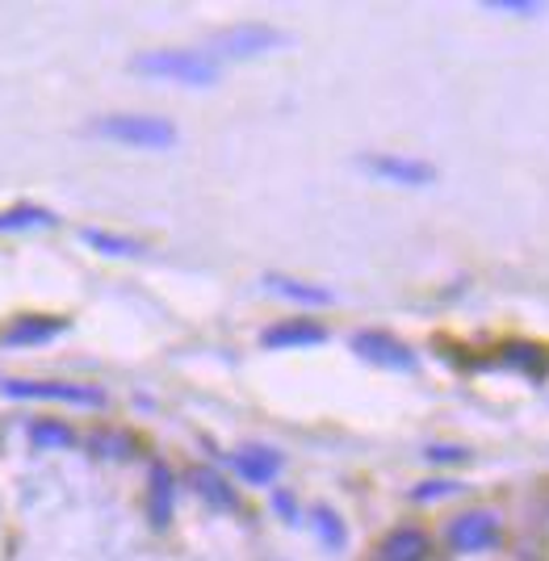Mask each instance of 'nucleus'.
<instances>
[{
    "label": "nucleus",
    "instance_id": "f257e3e1",
    "mask_svg": "<svg viewBox=\"0 0 549 561\" xmlns=\"http://www.w3.org/2000/svg\"><path fill=\"white\" fill-rule=\"evenodd\" d=\"M131 68L138 76L185 84V88H210L222 76L219 59L206 51H143L131 59Z\"/></svg>",
    "mask_w": 549,
    "mask_h": 561
},
{
    "label": "nucleus",
    "instance_id": "f03ea898",
    "mask_svg": "<svg viewBox=\"0 0 549 561\" xmlns=\"http://www.w3.org/2000/svg\"><path fill=\"white\" fill-rule=\"evenodd\" d=\"M97 138H110L122 147H138V151H168L176 147V126L168 118L156 113H110V118H97L93 122Z\"/></svg>",
    "mask_w": 549,
    "mask_h": 561
},
{
    "label": "nucleus",
    "instance_id": "7ed1b4c3",
    "mask_svg": "<svg viewBox=\"0 0 549 561\" xmlns=\"http://www.w3.org/2000/svg\"><path fill=\"white\" fill-rule=\"evenodd\" d=\"M285 47H294V38L285 29L265 26V22H240V26L219 29L210 38L215 59H260V54H277Z\"/></svg>",
    "mask_w": 549,
    "mask_h": 561
},
{
    "label": "nucleus",
    "instance_id": "20e7f679",
    "mask_svg": "<svg viewBox=\"0 0 549 561\" xmlns=\"http://www.w3.org/2000/svg\"><path fill=\"white\" fill-rule=\"evenodd\" d=\"M4 399H29V402H63V406H84L97 411L106 406L110 394L101 386H84V381H34V377H9L0 381Z\"/></svg>",
    "mask_w": 549,
    "mask_h": 561
},
{
    "label": "nucleus",
    "instance_id": "39448f33",
    "mask_svg": "<svg viewBox=\"0 0 549 561\" xmlns=\"http://www.w3.org/2000/svg\"><path fill=\"white\" fill-rule=\"evenodd\" d=\"M357 168L374 181L399 188H428L437 181V168L424 163L419 156H399V151H365L357 160Z\"/></svg>",
    "mask_w": 549,
    "mask_h": 561
},
{
    "label": "nucleus",
    "instance_id": "423d86ee",
    "mask_svg": "<svg viewBox=\"0 0 549 561\" xmlns=\"http://www.w3.org/2000/svg\"><path fill=\"white\" fill-rule=\"evenodd\" d=\"M353 356H361L365 365H378V369H390V374H415V365H419V356H415L412 347L403 344L399 336H390V331H378V327H365V331H353Z\"/></svg>",
    "mask_w": 549,
    "mask_h": 561
},
{
    "label": "nucleus",
    "instance_id": "0eeeda50",
    "mask_svg": "<svg viewBox=\"0 0 549 561\" xmlns=\"http://www.w3.org/2000/svg\"><path fill=\"white\" fill-rule=\"evenodd\" d=\"M444 536H449V549H453V553H487V549L499 545L503 528H499V515H495V511L474 508V511L453 515Z\"/></svg>",
    "mask_w": 549,
    "mask_h": 561
},
{
    "label": "nucleus",
    "instance_id": "6e6552de",
    "mask_svg": "<svg viewBox=\"0 0 549 561\" xmlns=\"http://www.w3.org/2000/svg\"><path fill=\"white\" fill-rule=\"evenodd\" d=\"M231 469L247 481V486H273L285 469V456L277 453L273 444H240L231 453Z\"/></svg>",
    "mask_w": 549,
    "mask_h": 561
},
{
    "label": "nucleus",
    "instance_id": "1a4fd4ad",
    "mask_svg": "<svg viewBox=\"0 0 549 561\" xmlns=\"http://www.w3.org/2000/svg\"><path fill=\"white\" fill-rule=\"evenodd\" d=\"M328 344V327L315 319H281L260 331V347L285 352V347H319Z\"/></svg>",
    "mask_w": 549,
    "mask_h": 561
},
{
    "label": "nucleus",
    "instance_id": "9d476101",
    "mask_svg": "<svg viewBox=\"0 0 549 561\" xmlns=\"http://www.w3.org/2000/svg\"><path fill=\"white\" fill-rule=\"evenodd\" d=\"M68 331V319H56V315H22L13 319L4 331H0V347H38L51 344Z\"/></svg>",
    "mask_w": 549,
    "mask_h": 561
},
{
    "label": "nucleus",
    "instance_id": "9b49d317",
    "mask_svg": "<svg viewBox=\"0 0 549 561\" xmlns=\"http://www.w3.org/2000/svg\"><path fill=\"white\" fill-rule=\"evenodd\" d=\"M265 290L277 294V297H285V302L310 306V310H319V306H335V294H331L328 285H315V281L290 277V272H265Z\"/></svg>",
    "mask_w": 549,
    "mask_h": 561
},
{
    "label": "nucleus",
    "instance_id": "f8f14e48",
    "mask_svg": "<svg viewBox=\"0 0 549 561\" xmlns=\"http://www.w3.org/2000/svg\"><path fill=\"white\" fill-rule=\"evenodd\" d=\"M428 553H432V540L415 524H403V528L386 533L382 545H378V561H428Z\"/></svg>",
    "mask_w": 549,
    "mask_h": 561
},
{
    "label": "nucleus",
    "instance_id": "ddd939ff",
    "mask_svg": "<svg viewBox=\"0 0 549 561\" xmlns=\"http://www.w3.org/2000/svg\"><path fill=\"white\" fill-rule=\"evenodd\" d=\"M81 243H88L97 256L106 260H138L147 256V243L135 240V235H118V231H101V227H84Z\"/></svg>",
    "mask_w": 549,
    "mask_h": 561
},
{
    "label": "nucleus",
    "instance_id": "4468645a",
    "mask_svg": "<svg viewBox=\"0 0 549 561\" xmlns=\"http://www.w3.org/2000/svg\"><path fill=\"white\" fill-rule=\"evenodd\" d=\"M59 222L56 210L34 206V202H17L9 210H0V235H22V231H51Z\"/></svg>",
    "mask_w": 549,
    "mask_h": 561
},
{
    "label": "nucleus",
    "instance_id": "2eb2a0df",
    "mask_svg": "<svg viewBox=\"0 0 549 561\" xmlns=\"http://www.w3.org/2000/svg\"><path fill=\"white\" fill-rule=\"evenodd\" d=\"M176 481L168 474V465H151V478H147V515H151V524L156 528H168V520H172V499H176V490H172Z\"/></svg>",
    "mask_w": 549,
    "mask_h": 561
},
{
    "label": "nucleus",
    "instance_id": "dca6fc26",
    "mask_svg": "<svg viewBox=\"0 0 549 561\" xmlns=\"http://www.w3.org/2000/svg\"><path fill=\"white\" fill-rule=\"evenodd\" d=\"M190 486L210 503V508H219V511H235L240 508V495L231 490V481L219 478L215 469H193L190 474Z\"/></svg>",
    "mask_w": 549,
    "mask_h": 561
},
{
    "label": "nucleus",
    "instance_id": "f3484780",
    "mask_svg": "<svg viewBox=\"0 0 549 561\" xmlns=\"http://www.w3.org/2000/svg\"><path fill=\"white\" fill-rule=\"evenodd\" d=\"M29 440L38 449H68V444H76V431L68 424H59V419H34L29 424Z\"/></svg>",
    "mask_w": 549,
    "mask_h": 561
},
{
    "label": "nucleus",
    "instance_id": "a211bd4d",
    "mask_svg": "<svg viewBox=\"0 0 549 561\" xmlns=\"http://www.w3.org/2000/svg\"><path fill=\"white\" fill-rule=\"evenodd\" d=\"M310 520H315V536H319L328 549H344V540H349V533H344V520H340L328 503H319V508L310 511Z\"/></svg>",
    "mask_w": 549,
    "mask_h": 561
},
{
    "label": "nucleus",
    "instance_id": "6ab92c4d",
    "mask_svg": "<svg viewBox=\"0 0 549 561\" xmlns=\"http://www.w3.org/2000/svg\"><path fill=\"white\" fill-rule=\"evenodd\" d=\"M453 495H462V481H453V478L419 481V486L412 490L415 503H440V499H453Z\"/></svg>",
    "mask_w": 549,
    "mask_h": 561
},
{
    "label": "nucleus",
    "instance_id": "aec40b11",
    "mask_svg": "<svg viewBox=\"0 0 549 561\" xmlns=\"http://www.w3.org/2000/svg\"><path fill=\"white\" fill-rule=\"evenodd\" d=\"M487 13H508V17H541L546 4L541 0H483Z\"/></svg>",
    "mask_w": 549,
    "mask_h": 561
},
{
    "label": "nucleus",
    "instance_id": "412c9836",
    "mask_svg": "<svg viewBox=\"0 0 549 561\" xmlns=\"http://www.w3.org/2000/svg\"><path fill=\"white\" fill-rule=\"evenodd\" d=\"M428 461H432V465H453V461H466V449H462V444H428Z\"/></svg>",
    "mask_w": 549,
    "mask_h": 561
},
{
    "label": "nucleus",
    "instance_id": "4be33fe9",
    "mask_svg": "<svg viewBox=\"0 0 549 561\" xmlns=\"http://www.w3.org/2000/svg\"><path fill=\"white\" fill-rule=\"evenodd\" d=\"M273 511L285 520V524H298V520H303V511H298V503H294L290 490H273Z\"/></svg>",
    "mask_w": 549,
    "mask_h": 561
}]
</instances>
